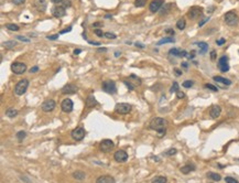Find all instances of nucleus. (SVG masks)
<instances>
[{
	"label": "nucleus",
	"instance_id": "f257e3e1",
	"mask_svg": "<svg viewBox=\"0 0 239 183\" xmlns=\"http://www.w3.org/2000/svg\"><path fill=\"white\" fill-rule=\"evenodd\" d=\"M166 126H168V121L164 118H161V117L153 118L152 120H151V123H150V128L158 132L159 138H162L165 135Z\"/></svg>",
	"mask_w": 239,
	"mask_h": 183
},
{
	"label": "nucleus",
	"instance_id": "f03ea898",
	"mask_svg": "<svg viewBox=\"0 0 239 183\" xmlns=\"http://www.w3.org/2000/svg\"><path fill=\"white\" fill-rule=\"evenodd\" d=\"M28 87H29V81L28 79H21L16 85V87H14V93L18 96H21V95H23L26 92Z\"/></svg>",
	"mask_w": 239,
	"mask_h": 183
},
{
	"label": "nucleus",
	"instance_id": "7ed1b4c3",
	"mask_svg": "<svg viewBox=\"0 0 239 183\" xmlns=\"http://www.w3.org/2000/svg\"><path fill=\"white\" fill-rule=\"evenodd\" d=\"M131 108L132 106L128 103H119V104L116 105L115 112L117 114H120V115H127V114L131 112Z\"/></svg>",
	"mask_w": 239,
	"mask_h": 183
},
{
	"label": "nucleus",
	"instance_id": "20e7f679",
	"mask_svg": "<svg viewBox=\"0 0 239 183\" xmlns=\"http://www.w3.org/2000/svg\"><path fill=\"white\" fill-rule=\"evenodd\" d=\"M224 20L226 22L228 26H235V24L238 23V16H237V13L235 11H228V12L225 14L224 17Z\"/></svg>",
	"mask_w": 239,
	"mask_h": 183
},
{
	"label": "nucleus",
	"instance_id": "39448f33",
	"mask_svg": "<svg viewBox=\"0 0 239 183\" xmlns=\"http://www.w3.org/2000/svg\"><path fill=\"white\" fill-rule=\"evenodd\" d=\"M102 91L106 92L107 94H115L116 91H117L115 82H113V81H105L102 83Z\"/></svg>",
	"mask_w": 239,
	"mask_h": 183
},
{
	"label": "nucleus",
	"instance_id": "423d86ee",
	"mask_svg": "<svg viewBox=\"0 0 239 183\" xmlns=\"http://www.w3.org/2000/svg\"><path fill=\"white\" fill-rule=\"evenodd\" d=\"M85 133L86 132H85V129L83 128V127H77V128H75L73 131H72L71 136L74 140H76V141H81V140L84 139Z\"/></svg>",
	"mask_w": 239,
	"mask_h": 183
},
{
	"label": "nucleus",
	"instance_id": "0eeeda50",
	"mask_svg": "<svg viewBox=\"0 0 239 183\" xmlns=\"http://www.w3.org/2000/svg\"><path fill=\"white\" fill-rule=\"evenodd\" d=\"M11 70L14 74H23L24 72L26 71V65L24 63H21V62H14L12 63V65H11Z\"/></svg>",
	"mask_w": 239,
	"mask_h": 183
},
{
	"label": "nucleus",
	"instance_id": "6e6552de",
	"mask_svg": "<svg viewBox=\"0 0 239 183\" xmlns=\"http://www.w3.org/2000/svg\"><path fill=\"white\" fill-rule=\"evenodd\" d=\"M203 14V8L202 7H198V6H194L192 8L189 9V12H187V16L189 19H197L198 17H201Z\"/></svg>",
	"mask_w": 239,
	"mask_h": 183
},
{
	"label": "nucleus",
	"instance_id": "1a4fd4ad",
	"mask_svg": "<svg viewBox=\"0 0 239 183\" xmlns=\"http://www.w3.org/2000/svg\"><path fill=\"white\" fill-rule=\"evenodd\" d=\"M114 147H115V144H114V142L111 141L110 139H105V140H102L100 142L99 148L102 152H109L114 149Z\"/></svg>",
	"mask_w": 239,
	"mask_h": 183
},
{
	"label": "nucleus",
	"instance_id": "9d476101",
	"mask_svg": "<svg viewBox=\"0 0 239 183\" xmlns=\"http://www.w3.org/2000/svg\"><path fill=\"white\" fill-rule=\"evenodd\" d=\"M52 14L55 17V18H63V17L66 14V9L61 5L54 6L52 8Z\"/></svg>",
	"mask_w": 239,
	"mask_h": 183
},
{
	"label": "nucleus",
	"instance_id": "9b49d317",
	"mask_svg": "<svg viewBox=\"0 0 239 183\" xmlns=\"http://www.w3.org/2000/svg\"><path fill=\"white\" fill-rule=\"evenodd\" d=\"M218 67L221 72H228L229 71V64H228V56L226 55H223L219 61H218Z\"/></svg>",
	"mask_w": 239,
	"mask_h": 183
},
{
	"label": "nucleus",
	"instance_id": "f8f14e48",
	"mask_svg": "<svg viewBox=\"0 0 239 183\" xmlns=\"http://www.w3.org/2000/svg\"><path fill=\"white\" fill-rule=\"evenodd\" d=\"M114 158H115L117 162H125L128 159V153L126 151H124V150H118V151L115 152Z\"/></svg>",
	"mask_w": 239,
	"mask_h": 183
},
{
	"label": "nucleus",
	"instance_id": "ddd939ff",
	"mask_svg": "<svg viewBox=\"0 0 239 183\" xmlns=\"http://www.w3.org/2000/svg\"><path fill=\"white\" fill-rule=\"evenodd\" d=\"M61 108L64 112H71L73 110V102L70 98H65L61 104Z\"/></svg>",
	"mask_w": 239,
	"mask_h": 183
},
{
	"label": "nucleus",
	"instance_id": "4468645a",
	"mask_svg": "<svg viewBox=\"0 0 239 183\" xmlns=\"http://www.w3.org/2000/svg\"><path fill=\"white\" fill-rule=\"evenodd\" d=\"M54 108H55V102L53 100H46L42 104V110L45 112H52Z\"/></svg>",
	"mask_w": 239,
	"mask_h": 183
},
{
	"label": "nucleus",
	"instance_id": "2eb2a0df",
	"mask_svg": "<svg viewBox=\"0 0 239 183\" xmlns=\"http://www.w3.org/2000/svg\"><path fill=\"white\" fill-rule=\"evenodd\" d=\"M163 3H164L163 2V0H153L152 2L150 3V7H149L150 11L153 13L158 12V11L161 9V7L163 6Z\"/></svg>",
	"mask_w": 239,
	"mask_h": 183
},
{
	"label": "nucleus",
	"instance_id": "dca6fc26",
	"mask_svg": "<svg viewBox=\"0 0 239 183\" xmlns=\"http://www.w3.org/2000/svg\"><path fill=\"white\" fill-rule=\"evenodd\" d=\"M61 92H62V94H74L77 92V86L74 84H66Z\"/></svg>",
	"mask_w": 239,
	"mask_h": 183
},
{
	"label": "nucleus",
	"instance_id": "f3484780",
	"mask_svg": "<svg viewBox=\"0 0 239 183\" xmlns=\"http://www.w3.org/2000/svg\"><path fill=\"white\" fill-rule=\"evenodd\" d=\"M34 8L40 12H44L46 10V1L45 0H34Z\"/></svg>",
	"mask_w": 239,
	"mask_h": 183
},
{
	"label": "nucleus",
	"instance_id": "a211bd4d",
	"mask_svg": "<svg viewBox=\"0 0 239 183\" xmlns=\"http://www.w3.org/2000/svg\"><path fill=\"white\" fill-rule=\"evenodd\" d=\"M169 54L173 55V56H176V58H185L187 56V52L186 51H182L180 49H176V47H173L169 51Z\"/></svg>",
	"mask_w": 239,
	"mask_h": 183
},
{
	"label": "nucleus",
	"instance_id": "6ab92c4d",
	"mask_svg": "<svg viewBox=\"0 0 239 183\" xmlns=\"http://www.w3.org/2000/svg\"><path fill=\"white\" fill-rule=\"evenodd\" d=\"M96 183H116V180L111 175H102L97 179Z\"/></svg>",
	"mask_w": 239,
	"mask_h": 183
},
{
	"label": "nucleus",
	"instance_id": "aec40b11",
	"mask_svg": "<svg viewBox=\"0 0 239 183\" xmlns=\"http://www.w3.org/2000/svg\"><path fill=\"white\" fill-rule=\"evenodd\" d=\"M221 112V108L219 107V106H213V107H212V109H210V112H209V115H210V117H212V118L216 119L217 117H219Z\"/></svg>",
	"mask_w": 239,
	"mask_h": 183
},
{
	"label": "nucleus",
	"instance_id": "412c9836",
	"mask_svg": "<svg viewBox=\"0 0 239 183\" xmlns=\"http://www.w3.org/2000/svg\"><path fill=\"white\" fill-rule=\"evenodd\" d=\"M85 104H86V107L90 108V107H94V106H96L98 103H97V100H96V98H95L93 95H90V96H88L86 98V100H85Z\"/></svg>",
	"mask_w": 239,
	"mask_h": 183
},
{
	"label": "nucleus",
	"instance_id": "4be33fe9",
	"mask_svg": "<svg viewBox=\"0 0 239 183\" xmlns=\"http://www.w3.org/2000/svg\"><path fill=\"white\" fill-rule=\"evenodd\" d=\"M214 81L217 82V83H221L224 84V85H227V86H229L231 84V81L228 79H225V77H221V76H214L213 77Z\"/></svg>",
	"mask_w": 239,
	"mask_h": 183
},
{
	"label": "nucleus",
	"instance_id": "5701e85b",
	"mask_svg": "<svg viewBox=\"0 0 239 183\" xmlns=\"http://www.w3.org/2000/svg\"><path fill=\"white\" fill-rule=\"evenodd\" d=\"M200 47V53L201 54H205V53L208 51V44L206 42H197L196 43Z\"/></svg>",
	"mask_w": 239,
	"mask_h": 183
},
{
	"label": "nucleus",
	"instance_id": "b1692460",
	"mask_svg": "<svg viewBox=\"0 0 239 183\" xmlns=\"http://www.w3.org/2000/svg\"><path fill=\"white\" fill-rule=\"evenodd\" d=\"M194 170H195V167L193 165H186L181 168V172L183 173V174H189V172H192V171H194Z\"/></svg>",
	"mask_w": 239,
	"mask_h": 183
},
{
	"label": "nucleus",
	"instance_id": "393cba45",
	"mask_svg": "<svg viewBox=\"0 0 239 183\" xmlns=\"http://www.w3.org/2000/svg\"><path fill=\"white\" fill-rule=\"evenodd\" d=\"M207 178L210 179V180H213L215 181V182H218V181H221V177L218 173H215V172H208L207 174Z\"/></svg>",
	"mask_w": 239,
	"mask_h": 183
},
{
	"label": "nucleus",
	"instance_id": "a878e982",
	"mask_svg": "<svg viewBox=\"0 0 239 183\" xmlns=\"http://www.w3.org/2000/svg\"><path fill=\"white\" fill-rule=\"evenodd\" d=\"M73 177L76 180H79V181H82V180H84L85 179V177H86V174H85L83 171H75V172L73 173Z\"/></svg>",
	"mask_w": 239,
	"mask_h": 183
},
{
	"label": "nucleus",
	"instance_id": "bb28decb",
	"mask_svg": "<svg viewBox=\"0 0 239 183\" xmlns=\"http://www.w3.org/2000/svg\"><path fill=\"white\" fill-rule=\"evenodd\" d=\"M17 115H18V110L14 109V108H8L7 112H6V116H8L10 118L16 117Z\"/></svg>",
	"mask_w": 239,
	"mask_h": 183
},
{
	"label": "nucleus",
	"instance_id": "cd10ccee",
	"mask_svg": "<svg viewBox=\"0 0 239 183\" xmlns=\"http://www.w3.org/2000/svg\"><path fill=\"white\" fill-rule=\"evenodd\" d=\"M173 42H175V40H174L173 38L168 37V38H163V39L160 40V41H159L157 44H158V45H162V44H165V43H173Z\"/></svg>",
	"mask_w": 239,
	"mask_h": 183
},
{
	"label": "nucleus",
	"instance_id": "c85d7f7f",
	"mask_svg": "<svg viewBox=\"0 0 239 183\" xmlns=\"http://www.w3.org/2000/svg\"><path fill=\"white\" fill-rule=\"evenodd\" d=\"M168 182V179L165 177H162V175H159V177H155L153 178L152 183H166Z\"/></svg>",
	"mask_w": 239,
	"mask_h": 183
},
{
	"label": "nucleus",
	"instance_id": "c756f323",
	"mask_svg": "<svg viewBox=\"0 0 239 183\" xmlns=\"http://www.w3.org/2000/svg\"><path fill=\"white\" fill-rule=\"evenodd\" d=\"M185 26H186V21L184 20V19H180V20L176 22V28L179 30H184L185 29Z\"/></svg>",
	"mask_w": 239,
	"mask_h": 183
},
{
	"label": "nucleus",
	"instance_id": "7c9ffc66",
	"mask_svg": "<svg viewBox=\"0 0 239 183\" xmlns=\"http://www.w3.org/2000/svg\"><path fill=\"white\" fill-rule=\"evenodd\" d=\"M2 45L7 47V49H13V47L17 45V42L16 41H7V42H3Z\"/></svg>",
	"mask_w": 239,
	"mask_h": 183
},
{
	"label": "nucleus",
	"instance_id": "2f4dec72",
	"mask_svg": "<svg viewBox=\"0 0 239 183\" xmlns=\"http://www.w3.org/2000/svg\"><path fill=\"white\" fill-rule=\"evenodd\" d=\"M6 28L8 30H10V31H19V26L14 23H8L6 26Z\"/></svg>",
	"mask_w": 239,
	"mask_h": 183
},
{
	"label": "nucleus",
	"instance_id": "473e14b6",
	"mask_svg": "<svg viewBox=\"0 0 239 183\" xmlns=\"http://www.w3.org/2000/svg\"><path fill=\"white\" fill-rule=\"evenodd\" d=\"M145 3H147V0H136V1H134V6L138 7V8H142V7H145Z\"/></svg>",
	"mask_w": 239,
	"mask_h": 183
},
{
	"label": "nucleus",
	"instance_id": "72a5a7b5",
	"mask_svg": "<svg viewBox=\"0 0 239 183\" xmlns=\"http://www.w3.org/2000/svg\"><path fill=\"white\" fill-rule=\"evenodd\" d=\"M26 133L24 132L23 130H21V131H19V132L17 133V139H18L19 141H22V140L26 138Z\"/></svg>",
	"mask_w": 239,
	"mask_h": 183
},
{
	"label": "nucleus",
	"instance_id": "f704fd0d",
	"mask_svg": "<svg viewBox=\"0 0 239 183\" xmlns=\"http://www.w3.org/2000/svg\"><path fill=\"white\" fill-rule=\"evenodd\" d=\"M193 84H194V82L193 81H189V79H187V81L183 82V87H185V88H191V87L193 86Z\"/></svg>",
	"mask_w": 239,
	"mask_h": 183
},
{
	"label": "nucleus",
	"instance_id": "c9c22d12",
	"mask_svg": "<svg viewBox=\"0 0 239 183\" xmlns=\"http://www.w3.org/2000/svg\"><path fill=\"white\" fill-rule=\"evenodd\" d=\"M171 9V3H168V5H165V7H163V9L161 10V14H166V13H169V11H170Z\"/></svg>",
	"mask_w": 239,
	"mask_h": 183
},
{
	"label": "nucleus",
	"instance_id": "e433bc0d",
	"mask_svg": "<svg viewBox=\"0 0 239 183\" xmlns=\"http://www.w3.org/2000/svg\"><path fill=\"white\" fill-rule=\"evenodd\" d=\"M170 92L171 93H177V92H179V84L176 83V82H174L172 87H171Z\"/></svg>",
	"mask_w": 239,
	"mask_h": 183
},
{
	"label": "nucleus",
	"instance_id": "4c0bfd02",
	"mask_svg": "<svg viewBox=\"0 0 239 183\" xmlns=\"http://www.w3.org/2000/svg\"><path fill=\"white\" fill-rule=\"evenodd\" d=\"M225 181H226V183H239L236 179L231 178V177H226V178H225Z\"/></svg>",
	"mask_w": 239,
	"mask_h": 183
},
{
	"label": "nucleus",
	"instance_id": "58836bf2",
	"mask_svg": "<svg viewBox=\"0 0 239 183\" xmlns=\"http://www.w3.org/2000/svg\"><path fill=\"white\" fill-rule=\"evenodd\" d=\"M61 6H63L64 8H67V7H71V0H63L61 2Z\"/></svg>",
	"mask_w": 239,
	"mask_h": 183
},
{
	"label": "nucleus",
	"instance_id": "ea45409f",
	"mask_svg": "<svg viewBox=\"0 0 239 183\" xmlns=\"http://www.w3.org/2000/svg\"><path fill=\"white\" fill-rule=\"evenodd\" d=\"M176 152H177V150L175 149V148H172V149L168 150V151L165 152L166 156H174V154H176Z\"/></svg>",
	"mask_w": 239,
	"mask_h": 183
},
{
	"label": "nucleus",
	"instance_id": "a19ab883",
	"mask_svg": "<svg viewBox=\"0 0 239 183\" xmlns=\"http://www.w3.org/2000/svg\"><path fill=\"white\" fill-rule=\"evenodd\" d=\"M205 87H206V88H208V89H212L213 92H217L218 91L217 87L214 86V85H212V84H205Z\"/></svg>",
	"mask_w": 239,
	"mask_h": 183
},
{
	"label": "nucleus",
	"instance_id": "79ce46f5",
	"mask_svg": "<svg viewBox=\"0 0 239 183\" xmlns=\"http://www.w3.org/2000/svg\"><path fill=\"white\" fill-rule=\"evenodd\" d=\"M94 33L97 35V37H104L105 35V33H102V30H100V29H96V30H94Z\"/></svg>",
	"mask_w": 239,
	"mask_h": 183
},
{
	"label": "nucleus",
	"instance_id": "37998d69",
	"mask_svg": "<svg viewBox=\"0 0 239 183\" xmlns=\"http://www.w3.org/2000/svg\"><path fill=\"white\" fill-rule=\"evenodd\" d=\"M17 39L20 40V41H22V42H26V43H29V42L31 41L30 39H28V38H26V37H22V35H19V37H17Z\"/></svg>",
	"mask_w": 239,
	"mask_h": 183
},
{
	"label": "nucleus",
	"instance_id": "c03bdc74",
	"mask_svg": "<svg viewBox=\"0 0 239 183\" xmlns=\"http://www.w3.org/2000/svg\"><path fill=\"white\" fill-rule=\"evenodd\" d=\"M104 37H106V38H108V39H116V34H114V33H110V32H107V33H105V35Z\"/></svg>",
	"mask_w": 239,
	"mask_h": 183
},
{
	"label": "nucleus",
	"instance_id": "a18cd8bd",
	"mask_svg": "<svg viewBox=\"0 0 239 183\" xmlns=\"http://www.w3.org/2000/svg\"><path fill=\"white\" fill-rule=\"evenodd\" d=\"M47 40H50V41H54V40L58 39V34H53V35H49V37H46Z\"/></svg>",
	"mask_w": 239,
	"mask_h": 183
},
{
	"label": "nucleus",
	"instance_id": "49530a36",
	"mask_svg": "<svg viewBox=\"0 0 239 183\" xmlns=\"http://www.w3.org/2000/svg\"><path fill=\"white\" fill-rule=\"evenodd\" d=\"M24 1H26V0H12V3H14V5H17V6H20V5H23Z\"/></svg>",
	"mask_w": 239,
	"mask_h": 183
},
{
	"label": "nucleus",
	"instance_id": "de8ad7c7",
	"mask_svg": "<svg viewBox=\"0 0 239 183\" xmlns=\"http://www.w3.org/2000/svg\"><path fill=\"white\" fill-rule=\"evenodd\" d=\"M225 42H226V40L224 39V38H221V39L217 40V41H216V43H217V45H223Z\"/></svg>",
	"mask_w": 239,
	"mask_h": 183
},
{
	"label": "nucleus",
	"instance_id": "09e8293b",
	"mask_svg": "<svg viewBox=\"0 0 239 183\" xmlns=\"http://www.w3.org/2000/svg\"><path fill=\"white\" fill-rule=\"evenodd\" d=\"M208 20H209V18H205V19H203V20L201 21L200 23H198V26H203L205 23H206V22H207Z\"/></svg>",
	"mask_w": 239,
	"mask_h": 183
},
{
	"label": "nucleus",
	"instance_id": "8fccbe9b",
	"mask_svg": "<svg viewBox=\"0 0 239 183\" xmlns=\"http://www.w3.org/2000/svg\"><path fill=\"white\" fill-rule=\"evenodd\" d=\"M71 31H72V26H68V28H66V29L62 30L60 33L61 34H64V33H66V32H71Z\"/></svg>",
	"mask_w": 239,
	"mask_h": 183
},
{
	"label": "nucleus",
	"instance_id": "3c124183",
	"mask_svg": "<svg viewBox=\"0 0 239 183\" xmlns=\"http://www.w3.org/2000/svg\"><path fill=\"white\" fill-rule=\"evenodd\" d=\"M124 83H125V85H126V86H128V87H129V89H134V86H133V85H131V84L129 83V82L125 81Z\"/></svg>",
	"mask_w": 239,
	"mask_h": 183
},
{
	"label": "nucleus",
	"instance_id": "603ef678",
	"mask_svg": "<svg viewBox=\"0 0 239 183\" xmlns=\"http://www.w3.org/2000/svg\"><path fill=\"white\" fill-rule=\"evenodd\" d=\"M176 96H177V98H183V97L184 96H185V94H184V93H183V92H177V93H176Z\"/></svg>",
	"mask_w": 239,
	"mask_h": 183
},
{
	"label": "nucleus",
	"instance_id": "864d4df0",
	"mask_svg": "<svg viewBox=\"0 0 239 183\" xmlns=\"http://www.w3.org/2000/svg\"><path fill=\"white\" fill-rule=\"evenodd\" d=\"M39 71V66H33V67L30 70V73H35V72Z\"/></svg>",
	"mask_w": 239,
	"mask_h": 183
},
{
	"label": "nucleus",
	"instance_id": "5fc2aeb1",
	"mask_svg": "<svg viewBox=\"0 0 239 183\" xmlns=\"http://www.w3.org/2000/svg\"><path fill=\"white\" fill-rule=\"evenodd\" d=\"M134 45L138 47H140V49H145V44H142V43H140V42H136Z\"/></svg>",
	"mask_w": 239,
	"mask_h": 183
},
{
	"label": "nucleus",
	"instance_id": "6e6d98bb",
	"mask_svg": "<svg viewBox=\"0 0 239 183\" xmlns=\"http://www.w3.org/2000/svg\"><path fill=\"white\" fill-rule=\"evenodd\" d=\"M210 59L213 61L216 59V51H212V52H210Z\"/></svg>",
	"mask_w": 239,
	"mask_h": 183
},
{
	"label": "nucleus",
	"instance_id": "4d7b16f0",
	"mask_svg": "<svg viewBox=\"0 0 239 183\" xmlns=\"http://www.w3.org/2000/svg\"><path fill=\"white\" fill-rule=\"evenodd\" d=\"M174 72H175L176 76H181L182 75V72L180 71V70H177V68H174Z\"/></svg>",
	"mask_w": 239,
	"mask_h": 183
},
{
	"label": "nucleus",
	"instance_id": "13d9d810",
	"mask_svg": "<svg viewBox=\"0 0 239 183\" xmlns=\"http://www.w3.org/2000/svg\"><path fill=\"white\" fill-rule=\"evenodd\" d=\"M165 32L166 33H169V34H171V35H173L174 34V31L172 29H168V30H165Z\"/></svg>",
	"mask_w": 239,
	"mask_h": 183
},
{
	"label": "nucleus",
	"instance_id": "bf43d9fd",
	"mask_svg": "<svg viewBox=\"0 0 239 183\" xmlns=\"http://www.w3.org/2000/svg\"><path fill=\"white\" fill-rule=\"evenodd\" d=\"M82 52V51L81 50H79V49H75V50H74V54H75V55H78L79 54V53H81Z\"/></svg>",
	"mask_w": 239,
	"mask_h": 183
},
{
	"label": "nucleus",
	"instance_id": "052dcab7",
	"mask_svg": "<svg viewBox=\"0 0 239 183\" xmlns=\"http://www.w3.org/2000/svg\"><path fill=\"white\" fill-rule=\"evenodd\" d=\"M90 42V44H94V45H100L99 42H94V41H88Z\"/></svg>",
	"mask_w": 239,
	"mask_h": 183
},
{
	"label": "nucleus",
	"instance_id": "680f3d73",
	"mask_svg": "<svg viewBox=\"0 0 239 183\" xmlns=\"http://www.w3.org/2000/svg\"><path fill=\"white\" fill-rule=\"evenodd\" d=\"M52 2H54V3H58V5H61V2L63 1V0H51Z\"/></svg>",
	"mask_w": 239,
	"mask_h": 183
},
{
	"label": "nucleus",
	"instance_id": "e2e57ef3",
	"mask_svg": "<svg viewBox=\"0 0 239 183\" xmlns=\"http://www.w3.org/2000/svg\"><path fill=\"white\" fill-rule=\"evenodd\" d=\"M102 26V22H95V23L93 24V26Z\"/></svg>",
	"mask_w": 239,
	"mask_h": 183
},
{
	"label": "nucleus",
	"instance_id": "0e129e2a",
	"mask_svg": "<svg viewBox=\"0 0 239 183\" xmlns=\"http://www.w3.org/2000/svg\"><path fill=\"white\" fill-rule=\"evenodd\" d=\"M182 67H184L185 70H187V63H186V62H183V63H182Z\"/></svg>",
	"mask_w": 239,
	"mask_h": 183
},
{
	"label": "nucleus",
	"instance_id": "69168bd1",
	"mask_svg": "<svg viewBox=\"0 0 239 183\" xmlns=\"http://www.w3.org/2000/svg\"><path fill=\"white\" fill-rule=\"evenodd\" d=\"M105 18H107V19H109V18H113V16H110V14H106V17Z\"/></svg>",
	"mask_w": 239,
	"mask_h": 183
},
{
	"label": "nucleus",
	"instance_id": "338daca9",
	"mask_svg": "<svg viewBox=\"0 0 239 183\" xmlns=\"http://www.w3.org/2000/svg\"><path fill=\"white\" fill-rule=\"evenodd\" d=\"M115 55H116V58H118L119 55H120V53H119V52H116V53H115Z\"/></svg>",
	"mask_w": 239,
	"mask_h": 183
},
{
	"label": "nucleus",
	"instance_id": "774afa93",
	"mask_svg": "<svg viewBox=\"0 0 239 183\" xmlns=\"http://www.w3.org/2000/svg\"><path fill=\"white\" fill-rule=\"evenodd\" d=\"M98 51H99V52H102V51H104V52H105V51H107V50H106V49H99Z\"/></svg>",
	"mask_w": 239,
	"mask_h": 183
}]
</instances>
